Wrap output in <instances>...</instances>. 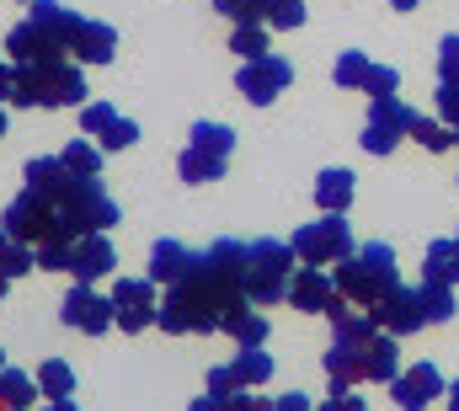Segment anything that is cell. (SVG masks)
<instances>
[{"label":"cell","mask_w":459,"mask_h":411,"mask_svg":"<svg viewBox=\"0 0 459 411\" xmlns=\"http://www.w3.org/2000/svg\"><path fill=\"white\" fill-rule=\"evenodd\" d=\"M411 139H417L422 150H433V155H444L449 144H459L449 123H433V118H422V112H417V128H411Z\"/></svg>","instance_id":"33"},{"label":"cell","mask_w":459,"mask_h":411,"mask_svg":"<svg viewBox=\"0 0 459 411\" xmlns=\"http://www.w3.org/2000/svg\"><path fill=\"white\" fill-rule=\"evenodd\" d=\"M187 411H230V401H225V396H214V390H209V396H198V401H193Z\"/></svg>","instance_id":"44"},{"label":"cell","mask_w":459,"mask_h":411,"mask_svg":"<svg viewBox=\"0 0 459 411\" xmlns=\"http://www.w3.org/2000/svg\"><path fill=\"white\" fill-rule=\"evenodd\" d=\"M230 411H278V401H273V396H246V390H240V396L230 401Z\"/></svg>","instance_id":"41"},{"label":"cell","mask_w":459,"mask_h":411,"mask_svg":"<svg viewBox=\"0 0 459 411\" xmlns=\"http://www.w3.org/2000/svg\"><path fill=\"white\" fill-rule=\"evenodd\" d=\"M38 385H43L48 401H70V396H75V369H70L65 358H48V363L38 369Z\"/></svg>","instance_id":"27"},{"label":"cell","mask_w":459,"mask_h":411,"mask_svg":"<svg viewBox=\"0 0 459 411\" xmlns=\"http://www.w3.org/2000/svg\"><path fill=\"white\" fill-rule=\"evenodd\" d=\"M422 278H428V284H449V289L459 284V240H455V235H449V240H433V246H428Z\"/></svg>","instance_id":"22"},{"label":"cell","mask_w":459,"mask_h":411,"mask_svg":"<svg viewBox=\"0 0 459 411\" xmlns=\"http://www.w3.org/2000/svg\"><path fill=\"white\" fill-rule=\"evenodd\" d=\"M326 380L332 385H363L368 380V342H342L332 337V353H326Z\"/></svg>","instance_id":"18"},{"label":"cell","mask_w":459,"mask_h":411,"mask_svg":"<svg viewBox=\"0 0 459 411\" xmlns=\"http://www.w3.org/2000/svg\"><path fill=\"white\" fill-rule=\"evenodd\" d=\"M368 70H374V59H368V54H358V48H347V54H337V70H332V81H337L342 92H363Z\"/></svg>","instance_id":"30"},{"label":"cell","mask_w":459,"mask_h":411,"mask_svg":"<svg viewBox=\"0 0 459 411\" xmlns=\"http://www.w3.org/2000/svg\"><path fill=\"white\" fill-rule=\"evenodd\" d=\"M193 257H198V251H187L182 240H155V246H150V278H155V284H182V278L193 273Z\"/></svg>","instance_id":"19"},{"label":"cell","mask_w":459,"mask_h":411,"mask_svg":"<svg viewBox=\"0 0 459 411\" xmlns=\"http://www.w3.org/2000/svg\"><path fill=\"white\" fill-rule=\"evenodd\" d=\"M230 150H235V128L230 123H193V134H187V150H182V161H177V171H182V182H220L230 166Z\"/></svg>","instance_id":"6"},{"label":"cell","mask_w":459,"mask_h":411,"mask_svg":"<svg viewBox=\"0 0 459 411\" xmlns=\"http://www.w3.org/2000/svg\"><path fill=\"white\" fill-rule=\"evenodd\" d=\"M0 134H5V107H0Z\"/></svg>","instance_id":"49"},{"label":"cell","mask_w":459,"mask_h":411,"mask_svg":"<svg viewBox=\"0 0 459 411\" xmlns=\"http://www.w3.org/2000/svg\"><path fill=\"white\" fill-rule=\"evenodd\" d=\"M455 240H459V230H455Z\"/></svg>","instance_id":"53"},{"label":"cell","mask_w":459,"mask_h":411,"mask_svg":"<svg viewBox=\"0 0 459 411\" xmlns=\"http://www.w3.org/2000/svg\"><path fill=\"white\" fill-rule=\"evenodd\" d=\"M0 411H16V407H0Z\"/></svg>","instance_id":"51"},{"label":"cell","mask_w":459,"mask_h":411,"mask_svg":"<svg viewBox=\"0 0 459 411\" xmlns=\"http://www.w3.org/2000/svg\"><path fill=\"white\" fill-rule=\"evenodd\" d=\"M438 118L459 128V81H438Z\"/></svg>","instance_id":"38"},{"label":"cell","mask_w":459,"mask_h":411,"mask_svg":"<svg viewBox=\"0 0 459 411\" xmlns=\"http://www.w3.org/2000/svg\"><path fill=\"white\" fill-rule=\"evenodd\" d=\"M289 305L305 310V315H326V310L337 305L332 273H321V267H294V278H289Z\"/></svg>","instance_id":"16"},{"label":"cell","mask_w":459,"mask_h":411,"mask_svg":"<svg viewBox=\"0 0 459 411\" xmlns=\"http://www.w3.org/2000/svg\"><path fill=\"white\" fill-rule=\"evenodd\" d=\"M214 11L230 16L235 27H240V22H262V0H214Z\"/></svg>","instance_id":"36"},{"label":"cell","mask_w":459,"mask_h":411,"mask_svg":"<svg viewBox=\"0 0 459 411\" xmlns=\"http://www.w3.org/2000/svg\"><path fill=\"white\" fill-rule=\"evenodd\" d=\"M449 411H459V380L449 385Z\"/></svg>","instance_id":"47"},{"label":"cell","mask_w":459,"mask_h":411,"mask_svg":"<svg viewBox=\"0 0 459 411\" xmlns=\"http://www.w3.org/2000/svg\"><path fill=\"white\" fill-rule=\"evenodd\" d=\"M352 193H358V177L342 171V166H332V171L316 177V208H321V214H347Z\"/></svg>","instance_id":"20"},{"label":"cell","mask_w":459,"mask_h":411,"mask_svg":"<svg viewBox=\"0 0 459 411\" xmlns=\"http://www.w3.org/2000/svg\"><path fill=\"white\" fill-rule=\"evenodd\" d=\"M417 294H422V310H428V326H444V320H455V289L449 284H417Z\"/></svg>","instance_id":"28"},{"label":"cell","mask_w":459,"mask_h":411,"mask_svg":"<svg viewBox=\"0 0 459 411\" xmlns=\"http://www.w3.org/2000/svg\"><path fill=\"white\" fill-rule=\"evenodd\" d=\"M401 92V70L395 65H374L368 81H363V97H395Z\"/></svg>","instance_id":"34"},{"label":"cell","mask_w":459,"mask_h":411,"mask_svg":"<svg viewBox=\"0 0 459 411\" xmlns=\"http://www.w3.org/2000/svg\"><path fill=\"white\" fill-rule=\"evenodd\" d=\"M16 97V65H0V102Z\"/></svg>","instance_id":"43"},{"label":"cell","mask_w":459,"mask_h":411,"mask_svg":"<svg viewBox=\"0 0 459 411\" xmlns=\"http://www.w3.org/2000/svg\"><path fill=\"white\" fill-rule=\"evenodd\" d=\"M113 310H117V326H123L128 337H139L144 326H155V315H160L155 278H150V273H144V278H117L113 284Z\"/></svg>","instance_id":"12"},{"label":"cell","mask_w":459,"mask_h":411,"mask_svg":"<svg viewBox=\"0 0 459 411\" xmlns=\"http://www.w3.org/2000/svg\"><path fill=\"white\" fill-rule=\"evenodd\" d=\"M438 81H459V32L438 43Z\"/></svg>","instance_id":"37"},{"label":"cell","mask_w":459,"mask_h":411,"mask_svg":"<svg viewBox=\"0 0 459 411\" xmlns=\"http://www.w3.org/2000/svg\"><path fill=\"white\" fill-rule=\"evenodd\" d=\"M455 139H459V128H455Z\"/></svg>","instance_id":"52"},{"label":"cell","mask_w":459,"mask_h":411,"mask_svg":"<svg viewBox=\"0 0 459 411\" xmlns=\"http://www.w3.org/2000/svg\"><path fill=\"white\" fill-rule=\"evenodd\" d=\"M59 320L70 331H86V337H102L108 326H117V310H113V294H102L97 284H75L59 305Z\"/></svg>","instance_id":"11"},{"label":"cell","mask_w":459,"mask_h":411,"mask_svg":"<svg viewBox=\"0 0 459 411\" xmlns=\"http://www.w3.org/2000/svg\"><path fill=\"white\" fill-rule=\"evenodd\" d=\"M246 246L251 240H214L209 251L193 257V273L182 284H166V300L155 326L171 331V337H209V331H225L230 315L251 310L246 300Z\"/></svg>","instance_id":"1"},{"label":"cell","mask_w":459,"mask_h":411,"mask_svg":"<svg viewBox=\"0 0 459 411\" xmlns=\"http://www.w3.org/2000/svg\"><path fill=\"white\" fill-rule=\"evenodd\" d=\"M81 128H86L91 139H102V150H128V144L139 139V123L123 118L113 102H86L81 107Z\"/></svg>","instance_id":"15"},{"label":"cell","mask_w":459,"mask_h":411,"mask_svg":"<svg viewBox=\"0 0 459 411\" xmlns=\"http://www.w3.org/2000/svg\"><path fill=\"white\" fill-rule=\"evenodd\" d=\"M48 411H81L75 401H48Z\"/></svg>","instance_id":"45"},{"label":"cell","mask_w":459,"mask_h":411,"mask_svg":"<svg viewBox=\"0 0 459 411\" xmlns=\"http://www.w3.org/2000/svg\"><path fill=\"white\" fill-rule=\"evenodd\" d=\"M16 240H27V246H43V240H59V204L48 198V193H32V188H22L11 208H5V219H0Z\"/></svg>","instance_id":"8"},{"label":"cell","mask_w":459,"mask_h":411,"mask_svg":"<svg viewBox=\"0 0 459 411\" xmlns=\"http://www.w3.org/2000/svg\"><path fill=\"white\" fill-rule=\"evenodd\" d=\"M438 396H449V390H444V374L433 363H411V369H401L390 380V401L401 411H428Z\"/></svg>","instance_id":"13"},{"label":"cell","mask_w":459,"mask_h":411,"mask_svg":"<svg viewBox=\"0 0 459 411\" xmlns=\"http://www.w3.org/2000/svg\"><path fill=\"white\" fill-rule=\"evenodd\" d=\"M16 107H86V75L70 59L16 65Z\"/></svg>","instance_id":"4"},{"label":"cell","mask_w":459,"mask_h":411,"mask_svg":"<svg viewBox=\"0 0 459 411\" xmlns=\"http://www.w3.org/2000/svg\"><path fill=\"white\" fill-rule=\"evenodd\" d=\"M262 22L273 32H294L305 27V0H262Z\"/></svg>","instance_id":"31"},{"label":"cell","mask_w":459,"mask_h":411,"mask_svg":"<svg viewBox=\"0 0 459 411\" xmlns=\"http://www.w3.org/2000/svg\"><path fill=\"white\" fill-rule=\"evenodd\" d=\"M32 396H43V385L38 380H27L22 369H0V407H16V411H27L32 407Z\"/></svg>","instance_id":"25"},{"label":"cell","mask_w":459,"mask_h":411,"mask_svg":"<svg viewBox=\"0 0 459 411\" xmlns=\"http://www.w3.org/2000/svg\"><path fill=\"white\" fill-rule=\"evenodd\" d=\"M390 5H395V11H417L422 0H390Z\"/></svg>","instance_id":"46"},{"label":"cell","mask_w":459,"mask_h":411,"mask_svg":"<svg viewBox=\"0 0 459 411\" xmlns=\"http://www.w3.org/2000/svg\"><path fill=\"white\" fill-rule=\"evenodd\" d=\"M27 5H32V0H27Z\"/></svg>","instance_id":"54"},{"label":"cell","mask_w":459,"mask_h":411,"mask_svg":"<svg viewBox=\"0 0 459 411\" xmlns=\"http://www.w3.org/2000/svg\"><path fill=\"white\" fill-rule=\"evenodd\" d=\"M59 155H65V166H70L75 177H102V155H97L91 139H75V144H65Z\"/></svg>","instance_id":"32"},{"label":"cell","mask_w":459,"mask_h":411,"mask_svg":"<svg viewBox=\"0 0 459 411\" xmlns=\"http://www.w3.org/2000/svg\"><path fill=\"white\" fill-rule=\"evenodd\" d=\"M294 251H299L305 267H337L347 251H358L352 246V224H347L342 214H321L316 224L294 230Z\"/></svg>","instance_id":"7"},{"label":"cell","mask_w":459,"mask_h":411,"mask_svg":"<svg viewBox=\"0 0 459 411\" xmlns=\"http://www.w3.org/2000/svg\"><path fill=\"white\" fill-rule=\"evenodd\" d=\"M32 267H38V246L16 240V235L0 224V273H5V278H22V273H32Z\"/></svg>","instance_id":"24"},{"label":"cell","mask_w":459,"mask_h":411,"mask_svg":"<svg viewBox=\"0 0 459 411\" xmlns=\"http://www.w3.org/2000/svg\"><path fill=\"white\" fill-rule=\"evenodd\" d=\"M113 267H117V251H113V240H108V230L75 240V257H70V278H75V284H97V278H108Z\"/></svg>","instance_id":"17"},{"label":"cell","mask_w":459,"mask_h":411,"mask_svg":"<svg viewBox=\"0 0 459 411\" xmlns=\"http://www.w3.org/2000/svg\"><path fill=\"white\" fill-rule=\"evenodd\" d=\"M411 128H417V107H406L401 97H374L368 123H363V150L368 155H390Z\"/></svg>","instance_id":"9"},{"label":"cell","mask_w":459,"mask_h":411,"mask_svg":"<svg viewBox=\"0 0 459 411\" xmlns=\"http://www.w3.org/2000/svg\"><path fill=\"white\" fill-rule=\"evenodd\" d=\"M27 16L54 38L59 54H75L81 65H108L117 54V32L108 22H91V16H81V11H70V5H59V0H32Z\"/></svg>","instance_id":"2"},{"label":"cell","mask_w":459,"mask_h":411,"mask_svg":"<svg viewBox=\"0 0 459 411\" xmlns=\"http://www.w3.org/2000/svg\"><path fill=\"white\" fill-rule=\"evenodd\" d=\"M278 411H316V407H310L305 390H289V396H278Z\"/></svg>","instance_id":"42"},{"label":"cell","mask_w":459,"mask_h":411,"mask_svg":"<svg viewBox=\"0 0 459 411\" xmlns=\"http://www.w3.org/2000/svg\"><path fill=\"white\" fill-rule=\"evenodd\" d=\"M70 257H75V240H43L38 246V267H48V273H70Z\"/></svg>","instance_id":"35"},{"label":"cell","mask_w":459,"mask_h":411,"mask_svg":"<svg viewBox=\"0 0 459 411\" xmlns=\"http://www.w3.org/2000/svg\"><path fill=\"white\" fill-rule=\"evenodd\" d=\"M209 390H214V396H225V401H235L246 385L235 380V369H230V363H220V369H209Z\"/></svg>","instance_id":"39"},{"label":"cell","mask_w":459,"mask_h":411,"mask_svg":"<svg viewBox=\"0 0 459 411\" xmlns=\"http://www.w3.org/2000/svg\"><path fill=\"white\" fill-rule=\"evenodd\" d=\"M230 54H240V59H262V54H273V43H267V22H240V27L230 32Z\"/></svg>","instance_id":"26"},{"label":"cell","mask_w":459,"mask_h":411,"mask_svg":"<svg viewBox=\"0 0 459 411\" xmlns=\"http://www.w3.org/2000/svg\"><path fill=\"white\" fill-rule=\"evenodd\" d=\"M230 369H235V380H240L246 390H256V385L273 380V353H267V347H240V353L230 358Z\"/></svg>","instance_id":"23"},{"label":"cell","mask_w":459,"mask_h":411,"mask_svg":"<svg viewBox=\"0 0 459 411\" xmlns=\"http://www.w3.org/2000/svg\"><path fill=\"white\" fill-rule=\"evenodd\" d=\"M332 284H337L342 300L374 310L390 289H401V262H395V251H390L385 240H374V246L347 251L342 262H337V273H332Z\"/></svg>","instance_id":"3"},{"label":"cell","mask_w":459,"mask_h":411,"mask_svg":"<svg viewBox=\"0 0 459 411\" xmlns=\"http://www.w3.org/2000/svg\"><path fill=\"white\" fill-rule=\"evenodd\" d=\"M374 320H379V331H390V337H411V331H422L428 326V310H422V294L417 289H390L379 305H374Z\"/></svg>","instance_id":"14"},{"label":"cell","mask_w":459,"mask_h":411,"mask_svg":"<svg viewBox=\"0 0 459 411\" xmlns=\"http://www.w3.org/2000/svg\"><path fill=\"white\" fill-rule=\"evenodd\" d=\"M316 411H368V407H363V396H352L347 385H332V396H326Z\"/></svg>","instance_id":"40"},{"label":"cell","mask_w":459,"mask_h":411,"mask_svg":"<svg viewBox=\"0 0 459 411\" xmlns=\"http://www.w3.org/2000/svg\"><path fill=\"white\" fill-rule=\"evenodd\" d=\"M294 262H299L294 240H273V235H267V240H251V246H246V300L256 310L289 300Z\"/></svg>","instance_id":"5"},{"label":"cell","mask_w":459,"mask_h":411,"mask_svg":"<svg viewBox=\"0 0 459 411\" xmlns=\"http://www.w3.org/2000/svg\"><path fill=\"white\" fill-rule=\"evenodd\" d=\"M0 369H5V353H0Z\"/></svg>","instance_id":"50"},{"label":"cell","mask_w":459,"mask_h":411,"mask_svg":"<svg viewBox=\"0 0 459 411\" xmlns=\"http://www.w3.org/2000/svg\"><path fill=\"white\" fill-rule=\"evenodd\" d=\"M225 331L240 342V347H262V342H267V315L251 305V310H240V315H230Z\"/></svg>","instance_id":"29"},{"label":"cell","mask_w":459,"mask_h":411,"mask_svg":"<svg viewBox=\"0 0 459 411\" xmlns=\"http://www.w3.org/2000/svg\"><path fill=\"white\" fill-rule=\"evenodd\" d=\"M5 284H11V278H5V273H0V300H5Z\"/></svg>","instance_id":"48"},{"label":"cell","mask_w":459,"mask_h":411,"mask_svg":"<svg viewBox=\"0 0 459 411\" xmlns=\"http://www.w3.org/2000/svg\"><path fill=\"white\" fill-rule=\"evenodd\" d=\"M401 374V337L374 331L368 337V385H390Z\"/></svg>","instance_id":"21"},{"label":"cell","mask_w":459,"mask_h":411,"mask_svg":"<svg viewBox=\"0 0 459 411\" xmlns=\"http://www.w3.org/2000/svg\"><path fill=\"white\" fill-rule=\"evenodd\" d=\"M235 86H240V97L256 107H267L273 97H283L289 86H294V65L283 59V54H262V59H246L240 70H235Z\"/></svg>","instance_id":"10"}]
</instances>
